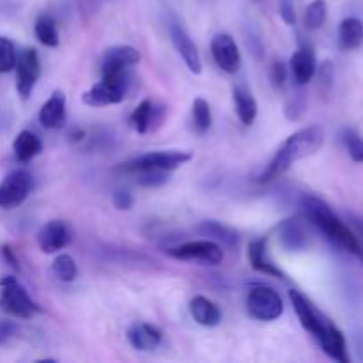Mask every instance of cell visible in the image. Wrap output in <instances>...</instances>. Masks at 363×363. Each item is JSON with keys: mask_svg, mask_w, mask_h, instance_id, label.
<instances>
[{"mask_svg": "<svg viewBox=\"0 0 363 363\" xmlns=\"http://www.w3.org/2000/svg\"><path fill=\"white\" fill-rule=\"evenodd\" d=\"M191 117H194L195 131L201 135L208 133L213 123V116L211 106L204 98H195L194 105H191Z\"/></svg>", "mask_w": 363, "mask_h": 363, "instance_id": "28", "label": "cell"}, {"mask_svg": "<svg viewBox=\"0 0 363 363\" xmlns=\"http://www.w3.org/2000/svg\"><path fill=\"white\" fill-rule=\"evenodd\" d=\"M140 60V52L133 46L119 45L112 46L105 52L103 57V66H113V67H131Z\"/></svg>", "mask_w": 363, "mask_h": 363, "instance_id": "24", "label": "cell"}, {"mask_svg": "<svg viewBox=\"0 0 363 363\" xmlns=\"http://www.w3.org/2000/svg\"><path fill=\"white\" fill-rule=\"evenodd\" d=\"M199 230L204 236H213L215 240L223 241V245H227V247H234L238 243V240H240L236 230L227 225H222L220 222H202L199 225Z\"/></svg>", "mask_w": 363, "mask_h": 363, "instance_id": "27", "label": "cell"}, {"mask_svg": "<svg viewBox=\"0 0 363 363\" xmlns=\"http://www.w3.org/2000/svg\"><path fill=\"white\" fill-rule=\"evenodd\" d=\"M2 255H4V259H6V261L9 262V264L13 266L14 269H20V266H18V259H16V255H14L13 248L7 247V245H4V247H2Z\"/></svg>", "mask_w": 363, "mask_h": 363, "instance_id": "39", "label": "cell"}, {"mask_svg": "<svg viewBox=\"0 0 363 363\" xmlns=\"http://www.w3.org/2000/svg\"><path fill=\"white\" fill-rule=\"evenodd\" d=\"M269 74H272L273 84H275L277 87H282V85L286 84V80H287L286 64H284L282 60H273L272 71H269Z\"/></svg>", "mask_w": 363, "mask_h": 363, "instance_id": "35", "label": "cell"}, {"mask_svg": "<svg viewBox=\"0 0 363 363\" xmlns=\"http://www.w3.org/2000/svg\"><path fill=\"white\" fill-rule=\"evenodd\" d=\"M34 188V177L27 170H13L0 183V208H18Z\"/></svg>", "mask_w": 363, "mask_h": 363, "instance_id": "7", "label": "cell"}, {"mask_svg": "<svg viewBox=\"0 0 363 363\" xmlns=\"http://www.w3.org/2000/svg\"><path fill=\"white\" fill-rule=\"evenodd\" d=\"M280 16L287 25L296 23V13H294V6L291 0H280Z\"/></svg>", "mask_w": 363, "mask_h": 363, "instance_id": "37", "label": "cell"}, {"mask_svg": "<svg viewBox=\"0 0 363 363\" xmlns=\"http://www.w3.org/2000/svg\"><path fill=\"white\" fill-rule=\"evenodd\" d=\"M344 144L354 163H363V140L360 135L353 130L344 131Z\"/></svg>", "mask_w": 363, "mask_h": 363, "instance_id": "32", "label": "cell"}, {"mask_svg": "<svg viewBox=\"0 0 363 363\" xmlns=\"http://www.w3.org/2000/svg\"><path fill=\"white\" fill-rule=\"evenodd\" d=\"M301 208H303L308 220H311L321 233H325L333 243H337L339 247H342L344 250L351 252V254H362L360 241H358L354 230H351L342 220L337 218L335 213L330 209V206L326 204V202H323L321 199L318 197L305 195V197L301 199Z\"/></svg>", "mask_w": 363, "mask_h": 363, "instance_id": "2", "label": "cell"}, {"mask_svg": "<svg viewBox=\"0 0 363 363\" xmlns=\"http://www.w3.org/2000/svg\"><path fill=\"white\" fill-rule=\"evenodd\" d=\"M190 314L199 325L208 326V328L218 326L222 321V312H220L218 305L204 296H195L190 301Z\"/></svg>", "mask_w": 363, "mask_h": 363, "instance_id": "18", "label": "cell"}, {"mask_svg": "<svg viewBox=\"0 0 363 363\" xmlns=\"http://www.w3.org/2000/svg\"><path fill=\"white\" fill-rule=\"evenodd\" d=\"M52 272L53 275L57 277V280H60V282L64 284L73 282L78 275L77 262H74V259L67 254H60L53 259Z\"/></svg>", "mask_w": 363, "mask_h": 363, "instance_id": "29", "label": "cell"}, {"mask_svg": "<svg viewBox=\"0 0 363 363\" xmlns=\"http://www.w3.org/2000/svg\"><path fill=\"white\" fill-rule=\"evenodd\" d=\"M66 121V96L62 91H55L39 110V123L46 130H57Z\"/></svg>", "mask_w": 363, "mask_h": 363, "instance_id": "14", "label": "cell"}, {"mask_svg": "<svg viewBox=\"0 0 363 363\" xmlns=\"http://www.w3.org/2000/svg\"><path fill=\"white\" fill-rule=\"evenodd\" d=\"M0 308L6 314L18 319H30L39 312V307L34 303L25 287L13 277H4L0 280Z\"/></svg>", "mask_w": 363, "mask_h": 363, "instance_id": "3", "label": "cell"}, {"mask_svg": "<svg viewBox=\"0 0 363 363\" xmlns=\"http://www.w3.org/2000/svg\"><path fill=\"white\" fill-rule=\"evenodd\" d=\"M289 298L294 311H296L301 326H303L315 340H321L333 323L330 321V319H326L325 315H323L321 312H319L318 308L300 293V291H289Z\"/></svg>", "mask_w": 363, "mask_h": 363, "instance_id": "6", "label": "cell"}, {"mask_svg": "<svg viewBox=\"0 0 363 363\" xmlns=\"http://www.w3.org/2000/svg\"><path fill=\"white\" fill-rule=\"evenodd\" d=\"M325 130H323L319 124H312V126L298 130L296 133H293L286 142H284V145L279 149V152L273 156L268 169L262 172L261 181L277 179V177L284 176V174L291 169L293 163L315 155V152L323 147V144H325Z\"/></svg>", "mask_w": 363, "mask_h": 363, "instance_id": "1", "label": "cell"}, {"mask_svg": "<svg viewBox=\"0 0 363 363\" xmlns=\"http://www.w3.org/2000/svg\"><path fill=\"white\" fill-rule=\"evenodd\" d=\"M326 13H328L326 0H314V2L308 4L307 13H305V23H307V27L311 30L321 28L326 21Z\"/></svg>", "mask_w": 363, "mask_h": 363, "instance_id": "30", "label": "cell"}, {"mask_svg": "<svg viewBox=\"0 0 363 363\" xmlns=\"http://www.w3.org/2000/svg\"><path fill=\"white\" fill-rule=\"evenodd\" d=\"M170 39H172V45L174 48L177 50V53L183 57L188 69L195 74L201 73L202 60H201V55H199L197 46H195V43L191 41L188 32L184 30L179 23H170Z\"/></svg>", "mask_w": 363, "mask_h": 363, "instance_id": "12", "label": "cell"}, {"mask_svg": "<svg viewBox=\"0 0 363 363\" xmlns=\"http://www.w3.org/2000/svg\"><path fill=\"white\" fill-rule=\"evenodd\" d=\"M41 149H43L41 138L28 130L20 131V133H18V137L14 138L13 151H14V156H16L18 162H21V163L30 162L32 158H35V156L41 152Z\"/></svg>", "mask_w": 363, "mask_h": 363, "instance_id": "23", "label": "cell"}, {"mask_svg": "<svg viewBox=\"0 0 363 363\" xmlns=\"http://www.w3.org/2000/svg\"><path fill=\"white\" fill-rule=\"evenodd\" d=\"M73 240V229L64 220H52L45 223L38 234V245L45 254H55L62 250Z\"/></svg>", "mask_w": 363, "mask_h": 363, "instance_id": "10", "label": "cell"}, {"mask_svg": "<svg viewBox=\"0 0 363 363\" xmlns=\"http://www.w3.org/2000/svg\"><path fill=\"white\" fill-rule=\"evenodd\" d=\"M191 160L190 152L184 151H156L142 155L138 158L131 160V162L123 163L121 169L124 172H140V170H165V172H172V170L179 169L184 163Z\"/></svg>", "mask_w": 363, "mask_h": 363, "instance_id": "4", "label": "cell"}, {"mask_svg": "<svg viewBox=\"0 0 363 363\" xmlns=\"http://www.w3.org/2000/svg\"><path fill=\"white\" fill-rule=\"evenodd\" d=\"M34 34L41 45L48 46V48H55L59 46V28H57L55 20L48 14H41L35 20Z\"/></svg>", "mask_w": 363, "mask_h": 363, "instance_id": "25", "label": "cell"}, {"mask_svg": "<svg viewBox=\"0 0 363 363\" xmlns=\"http://www.w3.org/2000/svg\"><path fill=\"white\" fill-rule=\"evenodd\" d=\"M130 121L131 126H133V130L137 131V133H147L151 124L155 123V105H152L151 99H144V101L133 110Z\"/></svg>", "mask_w": 363, "mask_h": 363, "instance_id": "26", "label": "cell"}, {"mask_svg": "<svg viewBox=\"0 0 363 363\" xmlns=\"http://www.w3.org/2000/svg\"><path fill=\"white\" fill-rule=\"evenodd\" d=\"M16 89L21 98L27 99L41 73L39 55L34 48H27L16 59Z\"/></svg>", "mask_w": 363, "mask_h": 363, "instance_id": "9", "label": "cell"}, {"mask_svg": "<svg viewBox=\"0 0 363 363\" xmlns=\"http://www.w3.org/2000/svg\"><path fill=\"white\" fill-rule=\"evenodd\" d=\"M211 55L216 66L225 73H236L241 66V55L238 45L229 34H218L211 41Z\"/></svg>", "mask_w": 363, "mask_h": 363, "instance_id": "11", "label": "cell"}, {"mask_svg": "<svg viewBox=\"0 0 363 363\" xmlns=\"http://www.w3.org/2000/svg\"><path fill=\"white\" fill-rule=\"evenodd\" d=\"M318 342L319 346L323 347V351H325L332 360L339 363L350 362V357H347V350H346V339H344L342 332H340L335 325L330 326V330L325 333V337H323L321 340H318Z\"/></svg>", "mask_w": 363, "mask_h": 363, "instance_id": "22", "label": "cell"}, {"mask_svg": "<svg viewBox=\"0 0 363 363\" xmlns=\"http://www.w3.org/2000/svg\"><path fill=\"white\" fill-rule=\"evenodd\" d=\"M124 94H126V92L117 89L116 85L101 80L99 84L92 85L87 92H84L82 101L89 106H108L123 101Z\"/></svg>", "mask_w": 363, "mask_h": 363, "instance_id": "17", "label": "cell"}, {"mask_svg": "<svg viewBox=\"0 0 363 363\" xmlns=\"http://www.w3.org/2000/svg\"><path fill=\"white\" fill-rule=\"evenodd\" d=\"M351 222H353V227H354V234H357L358 241H360L362 254H363V220L357 218V216H351Z\"/></svg>", "mask_w": 363, "mask_h": 363, "instance_id": "40", "label": "cell"}, {"mask_svg": "<svg viewBox=\"0 0 363 363\" xmlns=\"http://www.w3.org/2000/svg\"><path fill=\"white\" fill-rule=\"evenodd\" d=\"M233 98L240 121L245 126H250L255 121V117H257V99H255L254 94H252L247 87H243V85L234 87Z\"/></svg>", "mask_w": 363, "mask_h": 363, "instance_id": "21", "label": "cell"}, {"mask_svg": "<svg viewBox=\"0 0 363 363\" xmlns=\"http://www.w3.org/2000/svg\"><path fill=\"white\" fill-rule=\"evenodd\" d=\"M305 108V92H294V96L291 98V101L287 103V117L289 119H298V117L301 116V112H303Z\"/></svg>", "mask_w": 363, "mask_h": 363, "instance_id": "34", "label": "cell"}, {"mask_svg": "<svg viewBox=\"0 0 363 363\" xmlns=\"http://www.w3.org/2000/svg\"><path fill=\"white\" fill-rule=\"evenodd\" d=\"M247 311L257 321H275L284 314V301L272 287L257 286L248 291Z\"/></svg>", "mask_w": 363, "mask_h": 363, "instance_id": "5", "label": "cell"}, {"mask_svg": "<svg viewBox=\"0 0 363 363\" xmlns=\"http://www.w3.org/2000/svg\"><path fill=\"white\" fill-rule=\"evenodd\" d=\"M128 342L138 351H151L162 342V330L149 323H137L128 328Z\"/></svg>", "mask_w": 363, "mask_h": 363, "instance_id": "16", "label": "cell"}, {"mask_svg": "<svg viewBox=\"0 0 363 363\" xmlns=\"http://www.w3.org/2000/svg\"><path fill=\"white\" fill-rule=\"evenodd\" d=\"M137 176V183L140 186H160V184H165L169 181V172L165 170H140V172H135Z\"/></svg>", "mask_w": 363, "mask_h": 363, "instance_id": "33", "label": "cell"}, {"mask_svg": "<svg viewBox=\"0 0 363 363\" xmlns=\"http://www.w3.org/2000/svg\"><path fill=\"white\" fill-rule=\"evenodd\" d=\"M363 43V23L358 18H344L339 25V46L344 52L357 50Z\"/></svg>", "mask_w": 363, "mask_h": 363, "instance_id": "20", "label": "cell"}, {"mask_svg": "<svg viewBox=\"0 0 363 363\" xmlns=\"http://www.w3.org/2000/svg\"><path fill=\"white\" fill-rule=\"evenodd\" d=\"M16 50L14 45L6 38H0V73H9L16 66Z\"/></svg>", "mask_w": 363, "mask_h": 363, "instance_id": "31", "label": "cell"}, {"mask_svg": "<svg viewBox=\"0 0 363 363\" xmlns=\"http://www.w3.org/2000/svg\"><path fill=\"white\" fill-rule=\"evenodd\" d=\"M248 261H250V266L255 272L264 273V275L269 277H277V279H286V273L269 259L268 245H266L264 238L250 241V245H248Z\"/></svg>", "mask_w": 363, "mask_h": 363, "instance_id": "13", "label": "cell"}, {"mask_svg": "<svg viewBox=\"0 0 363 363\" xmlns=\"http://www.w3.org/2000/svg\"><path fill=\"white\" fill-rule=\"evenodd\" d=\"M318 62H315V53L311 46H301L291 57V71L298 85H305L314 78Z\"/></svg>", "mask_w": 363, "mask_h": 363, "instance_id": "15", "label": "cell"}, {"mask_svg": "<svg viewBox=\"0 0 363 363\" xmlns=\"http://www.w3.org/2000/svg\"><path fill=\"white\" fill-rule=\"evenodd\" d=\"M169 255L177 261H202L213 266L223 261L222 247L211 240H195L177 245V247L170 248Z\"/></svg>", "mask_w": 363, "mask_h": 363, "instance_id": "8", "label": "cell"}, {"mask_svg": "<svg viewBox=\"0 0 363 363\" xmlns=\"http://www.w3.org/2000/svg\"><path fill=\"white\" fill-rule=\"evenodd\" d=\"M113 206L121 211H128V209L133 208V195L128 190H117L113 194Z\"/></svg>", "mask_w": 363, "mask_h": 363, "instance_id": "36", "label": "cell"}, {"mask_svg": "<svg viewBox=\"0 0 363 363\" xmlns=\"http://www.w3.org/2000/svg\"><path fill=\"white\" fill-rule=\"evenodd\" d=\"M280 241L291 252L303 250L308 245V234L300 220H287L280 227Z\"/></svg>", "mask_w": 363, "mask_h": 363, "instance_id": "19", "label": "cell"}, {"mask_svg": "<svg viewBox=\"0 0 363 363\" xmlns=\"http://www.w3.org/2000/svg\"><path fill=\"white\" fill-rule=\"evenodd\" d=\"M18 326L13 321H0V346L6 344L16 333Z\"/></svg>", "mask_w": 363, "mask_h": 363, "instance_id": "38", "label": "cell"}]
</instances>
